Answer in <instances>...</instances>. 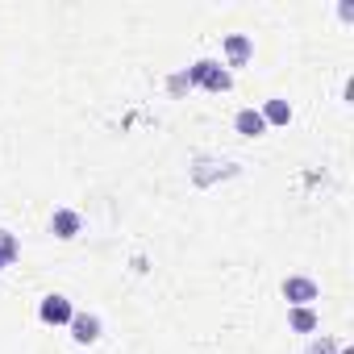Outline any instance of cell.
Instances as JSON below:
<instances>
[{
	"label": "cell",
	"mask_w": 354,
	"mask_h": 354,
	"mask_svg": "<svg viewBox=\"0 0 354 354\" xmlns=\"http://www.w3.org/2000/svg\"><path fill=\"white\" fill-rule=\"evenodd\" d=\"M188 84H201V88H209V92H230V71L221 67V63H213V59H196L192 63V71H188Z\"/></svg>",
	"instance_id": "cell-1"
},
{
	"label": "cell",
	"mask_w": 354,
	"mask_h": 354,
	"mask_svg": "<svg viewBox=\"0 0 354 354\" xmlns=\"http://www.w3.org/2000/svg\"><path fill=\"white\" fill-rule=\"evenodd\" d=\"M317 296H321V288H317L313 279H304V275H288V279H283V300H288L292 308H308Z\"/></svg>",
	"instance_id": "cell-2"
},
{
	"label": "cell",
	"mask_w": 354,
	"mask_h": 354,
	"mask_svg": "<svg viewBox=\"0 0 354 354\" xmlns=\"http://www.w3.org/2000/svg\"><path fill=\"white\" fill-rule=\"evenodd\" d=\"M38 317H42L46 325H67V321L75 317V308H71V300H67V296L50 292V296H42V304H38Z\"/></svg>",
	"instance_id": "cell-3"
},
{
	"label": "cell",
	"mask_w": 354,
	"mask_h": 354,
	"mask_svg": "<svg viewBox=\"0 0 354 354\" xmlns=\"http://www.w3.org/2000/svg\"><path fill=\"white\" fill-rule=\"evenodd\" d=\"M80 230H84V217H80L75 209H55V217H50V234H55L59 242H71Z\"/></svg>",
	"instance_id": "cell-4"
},
{
	"label": "cell",
	"mask_w": 354,
	"mask_h": 354,
	"mask_svg": "<svg viewBox=\"0 0 354 354\" xmlns=\"http://www.w3.org/2000/svg\"><path fill=\"white\" fill-rule=\"evenodd\" d=\"M67 325H71V337H75L80 346H92V342L100 337V317H96V313H75Z\"/></svg>",
	"instance_id": "cell-5"
},
{
	"label": "cell",
	"mask_w": 354,
	"mask_h": 354,
	"mask_svg": "<svg viewBox=\"0 0 354 354\" xmlns=\"http://www.w3.org/2000/svg\"><path fill=\"white\" fill-rule=\"evenodd\" d=\"M250 55H254V42H250L246 34H230V38H225V59H230V67H246Z\"/></svg>",
	"instance_id": "cell-6"
},
{
	"label": "cell",
	"mask_w": 354,
	"mask_h": 354,
	"mask_svg": "<svg viewBox=\"0 0 354 354\" xmlns=\"http://www.w3.org/2000/svg\"><path fill=\"white\" fill-rule=\"evenodd\" d=\"M234 129H238L242 138H259V133H267V121H263L259 109H242V113L234 117Z\"/></svg>",
	"instance_id": "cell-7"
},
{
	"label": "cell",
	"mask_w": 354,
	"mask_h": 354,
	"mask_svg": "<svg viewBox=\"0 0 354 354\" xmlns=\"http://www.w3.org/2000/svg\"><path fill=\"white\" fill-rule=\"evenodd\" d=\"M259 113H263V121H267V125H288V121H292V104H288V100H279V96H271Z\"/></svg>",
	"instance_id": "cell-8"
},
{
	"label": "cell",
	"mask_w": 354,
	"mask_h": 354,
	"mask_svg": "<svg viewBox=\"0 0 354 354\" xmlns=\"http://www.w3.org/2000/svg\"><path fill=\"white\" fill-rule=\"evenodd\" d=\"M288 325H292L296 333H313V329L321 325V317H317L313 304H308V308H292V313H288Z\"/></svg>",
	"instance_id": "cell-9"
},
{
	"label": "cell",
	"mask_w": 354,
	"mask_h": 354,
	"mask_svg": "<svg viewBox=\"0 0 354 354\" xmlns=\"http://www.w3.org/2000/svg\"><path fill=\"white\" fill-rule=\"evenodd\" d=\"M21 254V246H17V238L9 234V230H0V259H5V263H13Z\"/></svg>",
	"instance_id": "cell-10"
},
{
	"label": "cell",
	"mask_w": 354,
	"mask_h": 354,
	"mask_svg": "<svg viewBox=\"0 0 354 354\" xmlns=\"http://www.w3.org/2000/svg\"><path fill=\"white\" fill-rule=\"evenodd\" d=\"M304 354H337V342H333V337H313Z\"/></svg>",
	"instance_id": "cell-11"
},
{
	"label": "cell",
	"mask_w": 354,
	"mask_h": 354,
	"mask_svg": "<svg viewBox=\"0 0 354 354\" xmlns=\"http://www.w3.org/2000/svg\"><path fill=\"white\" fill-rule=\"evenodd\" d=\"M5 267H9V263H5V259H0V271H5Z\"/></svg>",
	"instance_id": "cell-12"
}]
</instances>
